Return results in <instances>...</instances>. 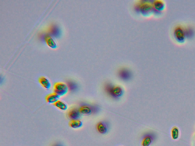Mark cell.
I'll use <instances>...</instances> for the list:
<instances>
[{
  "instance_id": "obj_2",
  "label": "cell",
  "mask_w": 195,
  "mask_h": 146,
  "mask_svg": "<svg viewBox=\"0 0 195 146\" xmlns=\"http://www.w3.org/2000/svg\"><path fill=\"white\" fill-rule=\"evenodd\" d=\"M173 36L178 43L182 44L186 41V37L185 27L181 25H178L173 31Z\"/></svg>"
},
{
  "instance_id": "obj_18",
  "label": "cell",
  "mask_w": 195,
  "mask_h": 146,
  "mask_svg": "<svg viewBox=\"0 0 195 146\" xmlns=\"http://www.w3.org/2000/svg\"><path fill=\"white\" fill-rule=\"evenodd\" d=\"M53 146H63L62 145V144H60V143H57V144H54V145H53Z\"/></svg>"
},
{
  "instance_id": "obj_6",
  "label": "cell",
  "mask_w": 195,
  "mask_h": 146,
  "mask_svg": "<svg viewBox=\"0 0 195 146\" xmlns=\"http://www.w3.org/2000/svg\"><path fill=\"white\" fill-rule=\"evenodd\" d=\"M156 138V134L153 132L145 133L143 136L141 145L142 146H150L154 141Z\"/></svg>"
},
{
  "instance_id": "obj_16",
  "label": "cell",
  "mask_w": 195,
  "mask_h": 146,
  "mask_svg": "<svg viewBox=\"0 0 195 146\" xmlns=\"http://www.w3.org/2000/svg\"><path fill=\"white\" fill-rule=\"evenodd\" d=\"M186 37L187 38H191L194 35V30L190 27H185Z\"/></svg>"
},
{
  "instance_id": "obj_3",
  "label": "cell",
  "mask_w": 195,
  "mask_h": 146,
  "mask_svg": "<svg viewBox=\"0 0 195 146\" xmlns=\"http://www.w3.org/2000/svg\"><path fill=\"white\" fill-rule=\"evenodd\" d=\"M137 8H139V10H140V13L144 16H150L153 13H155L153 3L150 2L140 3L139 7L138 6Z\"/></svg>"
},
{
  "instance_id": "obj_8",
  "label": "cell",
  "mask_w": 195,
  "mask_h": 146,
  "mask_svg": "<svg viewBox=\"0 0 195 146\" xmlns=\"http://www.w3.org/2000/svg\"><path fill=\"white\" fill-rule=\"evenodd\" d=\"M109 125L106 121H101L98 122L96 125V129L99 133L105 134L108 132Z\"/></svg>"
},
{
  "instance_id": "obj_1",
  "label": "cell",
  "mask_w": 195,
  "mask_h": 146,
  "mask_svg": "<svg viewBox=\"0 0 195 146\" xmlns=\"http://www.w3.org/2000/svg\"><path fill=\"white\" fill-rule=\"evenodd\" d=\"M104 89L105 92L114 99H118L123 95L124 91L122 88L110 83H106Z\"/></svg>"
},
{
  "instance_id": "obj_9",
  "label": "cell",
  "mask_w": 195,
  "mask_h": 146,
  "mask_svg": "<svg viewBox=\"0 0 195 146\" xmlns=\"http://www.w3.org/2000/svg\"><path fill=\"white\" fill-rule=\"evenodd\" d=\"M118 75L119 78L124 81H127L130 80L132 76L131 72L126 68L120 69L119 70Z\"/></svg>"
},
{
  "instance_id": "obj_10",
  "label": "cell",
  "mask_w": 195,
  "mask_h": 146,
  "mask_svg": "<svg viewBox=\"0 0 195 146\" xmlns=\"http://www.w3.org/2000/svg\"><path fill=\"white\" fill-rule=\"evenodd\" d=\"M80 113L79 110L76 108H72L68 113V116L71 120H78L80 117Z\"/></svg>"
},
{
  "instance_id": "obj_11",
  "label": "cell",
  "mask_w": 195,
  "mask_h": 146,
  "mask_svg": "<svg viewBox=\"0 0 195 146\" xmlns=\"http://www.w3.org/2000/svg\"><path fill=\"white\" fill-rule=\"evenodd\" d=\"M38 82L46 90H48L50 88L51 84L50 81L46 77L43 76H41L38 79Z\"/></svg>"
},
{
  "instance_id": "obj_13",
  "label": "cell",
  "mask_w": 195,
  "mask_h": 146,
  "mask_svg": "<svg viewBox=\"0 0 195 146\" xmlns=\"http://www.w3.org/2000/svg\"><path fill=\"white\" fill-rule=\"evenodd\" d=\"M45 40L48 47L53 49H57V45L55 41L50 36L46 35L45 38Z\"/></svg>"
},
{
  "instance_id": "obj_5",
  "label": "cell",
  "mask_w": 195,
  "mask_h": 146,
  "mask_svg": "<svg viewBox=\"0 0 195 146\" xmlns=\"http://www.w3.org/2000/svg\"><path fill=\"white\" fill-rule=\"evenodd\" d=\"M68 88L66 84L63 82H57L54 85V91L59 96H63L68 92Z\"/></svg>"
},
{
  "instance_id": "obj_15",
  "label": "cell",
  "mask_w": 195,
  "mask_h": 146,
  "mask_svg": "<svg viewBox=\"0 0 195 146\" xmlns=\"http://www.w3.org/2000/svg\"><path fill=\"white\" fill-rule=\"evenodd\" d=\"M54 105L56 107L62 111H66L68 108V106L65 103L59 100L54 103Z\"/></svg>"
},
{
  "instance_id": "obj_4",
  "label": "cell",
  "mask_w": 195,
  "mask_h": 146,
  "mask_svg": "<svg viewBox=\"0 0 195 146\" xmlns=\"http://www.w3.org/2000/svg\"><path fill=\"white\" fill-rule=\"evenodd\" d=\"M79 111L83 114L89 115L97 113L100 111V108L96 105L84 104L80 107Z\"/></svg>"
},
{
  "instance_id": "obj_12",
  "label": "cell",
  "mask_w": 195,
  "mask_h": 146,
  "mask_svg": "<svg viewBox=\"0 0 195 146\" xmlns=\"http://www.w3.org/2000/svg\"><path fill=\"white\" fill-rule=\"evenodd\" d=\"M59 96L55 93L49 94L45 97L46 101L49 104H54L58 101Z\"/></svg>"
},
{
  "instance_id": "obj_14",
  "label": "cell",
  "mask_w": 195,
  "mask_h": 146,
  "mask_svg": "<svg viewBox=\"0 0 195 146\" xmlns=\"http://www.w3.org/2000/svg\"><path fill=\"white\" fill-rule=\"evenodd\" d=\"M82 125V122L78 120H71L69 122V126L73 129L80 128Z\"/></svg>"
},
{
  "instance_id": "obj_7",
  "label": "cell",
  "mask_w": 195,
  "mask_h": 146,
  "mask_svg": "<svg viewBox=\"0 0 195 146\" xmlns=\"http://www.w3.org/2000/svg\"><path fill=\"white\" fill-rule=\"evenodd\" d=\"M152 3L156 14H160L166 8V3L164 1L162 0L155 1Z\"/></svg>"
},
{
  "instance_id": "obj_17",
  "label": "cell",
  "mask_w": 195,
  "mask_h": 146,
  "mask_svg": "<svg viewBox=\"0 0 195 146\" xmlns=\"http://www.w3.org/2000/svg\"><path fill=\"white\" fill-rule=\"evenodd\" d=\"M171 135L173 139L175 140L178 138L179 136V131L177 127H174L171 131Z\"/></svg>"
}]
</instances>
